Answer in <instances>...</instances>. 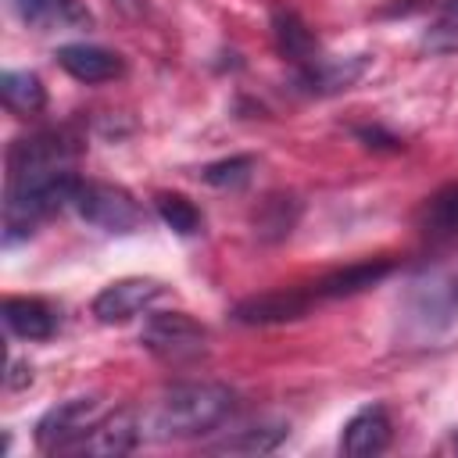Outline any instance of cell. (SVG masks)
<instances>
[{"label":"cell","instance_id":"obj_1","mask_svg":"<svg viewBox=\"0 0 458 458\" xmlns=\"http://www.w3.org/2000/svg\"><path fill=\"white\" fill-rule=\"evenodd\" d=\"M233 408L236 394L222 383H175L157 397L143 429H150L157 440H190L218 429Z\"/></svg>","mask_w":458,"mask_h":458},{"label":"cell","instance_id":"obj_2","mask_svg":"<svg viewBox=\"0 0 458 458\" xmlns=\"http://www.w3.org/2000/svg\"><path fill=\"white\" fill-rule=\"evenodd\" d=\"M404 315L419 336H440L458 322V261L422 268L404 293Z\"/></svg>","mask_w":458,"mask_h":458},{"label":"cell","instance_id":"obj_3","mask_svg":"<svg viewBox=\"0 0 458 458\" xmlns=\"http://www.w3.org/2000/svg\"><path fill=\"white\" fill-rule=\"evenodd\" d=\"M75 154H79L75 140L57 129L14 140L7 150V190H25L61 172H72Z\"/></svg>","mask_w":458,"mask_h":458},{"label":"cell","instance_id":"obj_4","mask_svg":"<svg viewBox=\"0 0 458 458\" xmlns=\"http://www.w3.org/2000/svg\"><path fill=\"white\" fill-rule=\"evenodd\" d=\"M72 208L82 222L104 233H136L143 225V208L136 204V197L111 182H82Z\"/></svg>","mask_w":458,"mask_h":458},{"label":"cell","instance_id":"obj_5","mask_svg":"<svg viewBox=\"0 0 458 458\" xmlns=\"http://www.w3.org/2000/svg\"><path fill=\"white\" fill-rule=\"evenodd\" d=\"M143 347L150 354H157L161 361H193L204 354L208 347V329L200 322H193L186 311H154L147 322H143V333H140Z\"/></svg>","mask_w":458,"mask_h":458},{"label":"cell","instance_id":"obj_6","mask_svg":"<svg viewBox=\"0 0 458 458\" xmlns=\"http://www.w3.org/2000/svg\"><path fill=\"white\" fill-rule=\"evenodd\" d=\"M104 415L97 397H68L54 404L39 422H36V447L39 451H75V444L93 429V422Z\"/></svg>","mask_w":458,"mask_h":458},{"label":"cell","instance_id":"obj_7","mask_svg":"<svg viewBox=\"0 0 458 458\" xmlns=\"http://www.w3.org/2000/svg\"><path fill=\"white\" fill-rule=\"evenodd\" d=\"M161 283L157 279H143V276H129V279H114L107 283L97 297H93V315L104 322V326H114V322H129L136 318L140 311H147L157 297H161Z\"/></svg>","mask_w":458,"mask_h":458},{"label":"cell","instance_id":"obj_8","mask_svg":"<svg viewBox=\"0 0 458 458\" xmlns=\"http://www.w3.org/2000/svg\"><path fill=\"white\" fill-rule=\"evenodd\" d=\"M140 440H143V422L136 419L132 408H118L93 422V429L75 444V454L114 458V454H129Z\"/></svg>","mask_w":458,"mask_h":458},{"label":"cell","instance_id":"obj_9","mask_svg":"<svg viewBox=\"0 0 458 458\" xmlns=\"http://www.w3.org/2000/svg\"><path fill=\"white\" fill-rule=\"evenodd\" d=\"M315 304L311 290H268L258 297H247L233 308V318L243 326H276V322H293L304 318Z\"/></svg>","mask_w":458,"mask_h":458},{"label":"cell","instance_id":"obj_10","mask_svg":"<svg viewBox=\"0 0 458 458\" xmlns=\"http://www.w3.org/2000/svg\"><path fill=\"white\" fill-rule=\"evenodd\" d=\"M57 64L75 79V82H86V86H97V82H111L125 72L122 57L114 50H104V47H93V43H64L57 47Z\"/></svg>","mask_w":458,"mask_h":458},{"label":"cell","instance_id":"obj_11","mask_svg":"<svg viewBox=\"0 0 458 458\" xmlns=\"http://www.w3.org/2000/svg\"><path fill=\"white\" fill-rule=\"evenodd\" d=\"M390 415L383 404H369L361 411H354L340 433V451L351 458H372L379 451H386L390 444Z\"/></svg>","mask_w":458,"mask_h":458},{"label":"cell","instance_id":"obj_12","mask_svg":"<svg viewBox=\"0 0 458 458\" xmlns=\"http://www.w3.org/2000/svg\"><path fill=\"white\" fill-rule=\"evenodd\" d=\"M4 326L21 340H50L57 329V315L39 297H7L4 301Z\"/></svg>","mask_w":458,"mask_h":458},{"label":"cell","instance_id":"obj_13","mask_svg":"<svg viewBox=\"0 0 458 458\" xmlns=\"http://www.w3.org/2000/svg\"><path fill=\"white\" fill-rule=\"evenodd\" d=\"M390 268H394L390 261H358V265H347V268L322 276L311 286V293H315V301L318 297H351V293H361V290L376 286L379 279H386Z\"/></svg>","mask_w":458,"mask_h":458},{"label":"cell","instance_id":"obj_14","mask_svg":"<svg viewBox=\"0 0 458 458\" xmlns=\"http://www.w3.org/2000/svg\"><path fill=\"white\" fill-rule=\"evenodd\" d=\"M11 11L32 29H57V25L89 21V14L79 0H11Z\"/></svg>","mask_w":458,"mask_h":458},{"label":"cell","instance_id":"obj_15","mask_svg":"<svg viewBox=\"0 0 458 458\" xmlns=\"http://www.w3.org/2000/svg\"><path fill=\"white\" fill-rule=\"evenodd\" d=\"M272 32H276V47L283 57H290L297 68H308L318 61V43L308 32V25L293 14V11H276L272 18Z\"/></svg>","mask_w":458,"mask_h":458},{"label":"cell","instance_id":"obj_16","mask_svg":"<svg viewBox=\"0 0 458 458\" xmlns=\"http://www.w3.org/2000/svg\"><path fill=\"white\" fill-rule=\"evenodd\" d=\"M286 422H258L247 429H236L211 444L215 454H268L286 440Z\"/></svg>","mask_w":458,"mask_h":458},{"label":"cell","instance_id":"obj_17","mask_svg":"<svg viewBox=\"0 0 458 458\" xmlns=\"http://www.w3.org/2000/svg\"><path fill=\"white\" fill-rule=\"evenodd\" d=\"M419 225H422V233L433 236V240H451V236H458V182L437 190V193L422 204Z\"/></svg>","mask_w":458,"mask_h":458},{"label":"cell","instance_id":"obj_18","mask_svg":"<svg viewBox=\"0 0 458 458\" xmlns=\"http://www.w3.org/2000/svg\"><path fill=\"white\" fill-rule=\"evenodd\" d=\"M0 97H4V104H7L14 114H21V118L43 111V104H47V89H43L39 75H32V72H14V68L0 75Z\"/></svg>","mask_w":458,"mask_h":458},{"label":"cell","instance_id":"obj_19","mask_svg":"<svg viewBox=\"0 0 458 458\" xmlns=\"http://www.w3.org/2000/svg\"><path fill=\"white\" fill-rule=\"evenodd\" d=\"M365 68V57L358 61H315L308 68H301V82L315 93H333V89H347Z\"/></svg>","mask_w":458,"mask_h":458},{"label":"cell","instance_id":"obj_20","mask_svg":"<svg viewBox=\"0 0 458 458\" xmlns=\"http://www.w3.org/2000/svg\"><path fill=\"white\" fill-rule=\"evenodd\" d=\"M297 200L293 197H268L261 211L254 215V229L261 240H283L297 222Z\"/></svg>","mask_w":458,"mask_h":458},{"label":"cell","instance_id":"obj_21","mask_svg":"<svg viewBox=\"0 0 458 458\" xmlns=\"http://www.w3.org/2000/svg\"><path fill=\"white\" fill-rule=\"evenodd\" d=\"M154 208H157L161 222H165L172 233H179V236L200 233V211H197L193 200H186L182 193H157Z\"/></svg>","mask_w":458,"mask_h":458},{"label":"cell","instance_id":"obj_22","mask_svg":"<svg viewBox=\"0 0 458 458\" xmlns=\"http://www.w3.org/2000/svg\"><path fill=\"white\" fill-rule=\"evenodd\" d=\"M250 172H254V157L236 154V157H225V161L208 165V168L200 172V179H204L208 186H218V190H236V186H243V182L250 179Z\"/></svg>","mask_w":458,"mask_h":458},{"label":"cell","instance_id":"obj_23","mask_svg":"<svg viewBox=\"0 0 458 458\" xmlns=\"http://www.w3.org/2000/svg\"><path fill=\"white\" fill-rule=\"evenodd\" d=\"M32 383V372L21 369V361H11V376H7V386H25Z\"/></svg>","mask_w":458,"mask_h":458},{"label":"cell","instance_id":"obj_24","mask_svg":"<svg viewBox=\"0 0 458 458\" xmlns=\"http://www.w3.org/2000/svg\"><path fill=\"white\" fill-rule=\"evenodd\" d=\"M111 4H114L118 11H125V14H132V18L147 11V0H111Z\"/></svg>","mask_w":458,"mask_h":458},{"label":"cell","instance_id":"obj_25","mask_svg":"<svg viewBox=\"0 0 458 458\" xmlns=\"http://www.w3.org/2000/svg\"><path fill=\"white\" fill-rule=\"evenodd\" d=\"M447 7H451V14H458V0H451V4H447Z\"/></svg>","mask_w":458,"mask_h":458}]
</instances>
